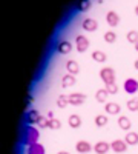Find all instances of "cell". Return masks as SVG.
<instances>
[{"label": "cell", "instance_id": "obj_1", "mask_svg": "<svg viewBox=\"0 0 138 154\" xmlns=\"http://www.w3.org/2000/svg\"><path fill=\"white\" fill-rule=\"evenodd\" d=\"M40 139V133L37 128L34 126H28L26 128V133H25V143L28 145H32V143H37Z\"/></svg>", "mask_w": 138, "mask_h": 154}, {"label": "cell", "instance_id": "obj_2", "mask_svg": "<svg viewBox=\"0 0 138 154\" xmlns=\"http://www.w3.org/2000/svg\"><path fill=\"white\" fill-rule=\"evenodd\" d=\"M100 79L104 82V85L107 83H114L115 82V71L110 66H104L101 71H100Z\"/></svg>", "mask_w": 138, "mask_h": 154}, {"label": "cell", "instance_id": "obj_3", "mask_svg": "<svg viewBox=\"0 0 138 154\" xmlns=\"http://www.w3.org/2000/svg\"><path fill=\"white\" fill-rule=\"evenodd\" d=\"M89 40H87V37L84 35H77L75 37V49L78 51V53H84V51H87V48H89Z\"/></svg>", "mask_w": 138, "mask_h": 154}, {"label": "cell", "instance_id": "obj_4", "mask_svg": "<svg viewBox=\"0 0 138 154\" xmlns=\"http://www.w3.org/2000/svg\"><path fill=\"white\" fill-rule=\"evenodd\" d=\"M123 88H124V91H126L128 94H135V93L138 91V80H137V79H132V77H129V79L124 80Z\"/></svg>", "mask_w": 138, "mask_h": 154}, {"label": "cell", "instance_id": "obj_5", "mask_svg": "<svg viewBox=\"0 0 138 154\" xmlns=\"http://www.w3.org/2000/svg\"><path fill=\"white\" fill-rule=\"evenodd\" d=\"M110 148H112L114 152H126L128 151V143H126V140L115 139V140H112Z\"/></svg>", "mask_w": 138, "mask_h": 154}, {"label": "cell", "instance_id": "obj_6", "mask_svg": "<svg viewBox=\"0 0 138 154\" xmlns=\"http://www.w3.org/2000/svg\"><path fill=\"white\" fill-rule=\"evenodd\" d=\"M68 99H69V105H74V106H80L86 102V96L80 93H72L68 96Z\"/></svg>", "mask_w": 138, "mask_h": 154}, {"label": "cell", "instance_id": "obj_7", "mask_svg": "<svg viewBox=\"0 0 138 154\" xmlns=\"http://www.w3.org/2000/svg\"><path fill=\"white\" fill-rule=\"evenodd\" d=\"M92 145L87 142V140H78L77 145H75V149H77L80 154H86V152H91L92 151Z\"/></svg>", "mask_w": 138, "mask_h": 154}, {"label": "cell", "instance_id": "obj_8", "mask_svg": "<svg viewBox=\"0 0 138 154\" xmlns=\"http://www.w3.org/2000/svg\"><path fill=\"white\" fill-rule=\"evenodd\" d=\"M81 28L84 29V31H89V32H94L97 28H98V23H97V20L95 19H84L83 20V23H81Z\"/></svg>", "mask_w": 138, "mask_h": 154}, {"label": "cell", "instance_id": "obj_9", "mask_svg": "<svg viewBox=\"0 0 138 154\" xmlns=\"http://www.w3.org/2000/svg\"><path fill=\"white\" fill-rule=\"evenodd\" d=\"M106 22H107V25L110 28H114V26H117V25L120 23V16L117 14L115 11H109L106 14Z\"/></svg>", "mask_w": 138, "mask_h": 154}, {"label": "cell", "instance_id": "obj_10", "mask_svg": "<svg viewBox=\"0 0 138 154\" xmlns=\"http://www.w3.org/2000/svg\"><path fill=\"white\" fill-rule=\"evenodd\" d=\"M57 51L60 54H69L72 51V43L69 40H60L57 45Z\"/></svg>", "mask_w": 138, "mask_h": 154}, {"label": "cell", "instance_id": "obj_11", "mask_svg": "<svg viewBox=\"0 0 138 154\" xmlns=\"http://www.w3.org/2000/svg\"><path fill=\"white\" fill-rule=\"evenodd\" d=\"M110 149V143H107V142H97L95 145H94V151L97 152V154H106L107 151Z\"/></svg>", "mask_w": 138, "mask_h": 154}, {"label": "cell", "instance_id": "obj_12", "mask_svg": "<svg viewBox=\"0 0 138 154\" xmlns=\"http://www.w3.org/2000/svg\"><path fill=\"white\" fill-rule=\"evenodd\" d=\"M68 123L71 128H74V130H77V128L81 126V117L78 114H71L69 119H68Z\"/></svg>", "mask_w": 138, "mask_h": 154}, {"label": "cell", "instance_id": "obj_13", "mask_svg": "<svg viewBox=\"0 0 138 154\" xmlns=\"http://www.w3.org/2000/svg\"><path fill=\"white\" fill-rule=\"evenodd\" d=\"M66 69L69 74H78L80 72V65H78V62H75V60H68L66 62Z\"/></svg>", "mask_w": 138, "mask_h": 154}, {"label": "cell", "instance_id": "obj_14", "mask_svg": "<svg viewBox=\"0 0 138 154\" xmlns=\"http://www.w3.org/2000/svg\"><path fill=\"white\" fill-rule=\"evenodd\" d=\"M118 126L121 128V130H124V131H129L131 126H132L131 119L126 117V116H120V117H118Z\"/></svg>", "mask_w": 138, "mask_h": 154}, {"label": "cell", "instance_id": "obj_15", "mask_svg": "<svg viewBox=\"0 0 138 154\" xmlns=\"http://www.w3.org/2000/svg\"><path fill=\"white\" fill-rule=\"evenodd\" d=\"M75 82H77V79H75L74 74H66V75H63V79H61V86L69 88V86L75 85Z\"/></svg>", "mask_w": 138, "mask_h": 154}, {"label": "cell", "instance_id": "obj_16", "mask_svg": "<svg viewBox=\"0 0 138 154\" xmlns=\"http://www.w3.org/2000/svg\"><path fill=\"white\" fill-rule=\"evenodd\" d=\"M104 109H106L107 114L114 116V114H120V109H121V108H120L118 103H115V102H107L106 106H104Z\"/></svg>", "mask_w": 138, "mask_h": 154}, {"label": "cell", "instance_id": "obj_17", "mask_svg": "<svg viewBox=\"0 0 138 154\" xmlns=\"http://www.w3.org/2000/svg\"><path fill=\"white\" fill-rule=\"evenodd\" d=\"M28 154H45V146L42 143H32L28 148Z\"/></svg>", "mask_w": 138, "mask_h": 154}, {"label": "cell", "instance_id": "obj_18", "mask_svg": "<svg viewBox=\"0 0 138 154\" xmlns=\"http://www.w3.org/2000/svg\"><path fill=\"white\" fill-rule=\"evenodd\" d=\"M39 119H40V114H39V111H37V109H31V111L26 114V120H28L29 125L37 123V122H39Z\"/></svg>", "mask_w": 138, "mask_h": 154}, {"label": "cell", "instance_id": "obj_19", "mask_svg": "<svg viewBox=\"0 0 138 154\" xmlns=\"http://www.w3.org/2000/svg\"><path fill=\"white\" fill-rule=\"evenodd\" d=\"M128 145H138V133H134V131H128L126 137H124Z\"/></svg>", "mask_w": 138, "mask_h": 154}, {"label": "cell", "instance_id": "obj_20", "mask_svg": "<svg viewBox=\"0 0 138 154\" xmlns=\"http://www.w3.org/2000/svg\"><path fill=\"white\" fill-rule=\"evenodd\" d=\"M107 89L106 88H103V89H98V91L95 93V100L98 102V103H104L106 102V99H107Z\"/></svg>", "mask_w": 138, "mask_h": 154}, {"label": "cell", "instance_id": "obj_21", "mask_svg": "<svg viewBox=\"0 0 138 154\" xmlns=\"http://www.w3.org/2000/svg\"><path fill=\"white\" fill-rule=\"evenodd\" d=\"M92 59L95 62H98V63H103V62H106L107 56H106V53H103V51L97 49V51H94V53H92Z\"/></svg>", "mask_w": 138, "mask_h": 154}, {"label": "cell", "instance_id": "obj_22", "mask_svg": "<svg viewBox=\"0 0 138 154\" xmlns=\"http://www.w3.org/2000/svg\"><path fill=\"white\" fill-rule=\"evenodd\" d=\"M95 125H97L98 128L106 126V125H107V116H104V114H98L97 117H95Z\"/></svg>", "mask_w": 138, "mask_h": 154}, {"label": "cell", "instance_id": "obj_23", "mask_svg": "<svg viewBox=\"0 0 138 154\" xmlns=\"http://www.w3.org/2000/svg\"><path fill=\"white\" fill-rule=\"evenodd\" d=\"M48 128H51V130H60L61 128V122L58 119H48Z\"/></svg>", "mask_w": 138, "mask_h": 154}, {"label": "cell", "instance_id": "obj_24", "mask_svg": "<svg viewBox=\"0 0 138 154\" xmlns=\"http://www.w3.org/2000/svg\"><path fill=\"white\" fill-rule=\"evenodd\" d=\"M69 105V99H68V96H58V99H57V106L58 108H66Z\"/></svg>", "mask_w": 138, "mask_h": 154}, {"label": "cell", "instance_id": "obj_25", "mask_svg": "<svg viewBox=\"0 0 138 154\" xmlns=\"http://www.w3.org/2000/svg\"><path fill=\"white\" fill-rule=\"evenodd\" d=\"M126 38H128V42H131V43H137L138 42V31H135V29H132V31H129L128 32V35H126Z\"/></svg>", "mask_w": 138, "mask_h": 154}, {"label": "cell", "instance_id": "obj_26", "mask_svg": "<svg viewBox=\"0 0 138 154\" xmlns=\"http://www.w3.org/2000/svg\"><path fill=\"white\" fill-rule=\"evenodd\" d=\"M104 40H106L107 43H114V42L117 40V34H115L114 31H107V32H104Z\"/></svg>", "mask_w": 138, "mask_h": 154}, {"label": "cell", "instance_id": "obj_27", "mask_svg": "<svg viewBox=\"0 0 138 154\" xmlns=\"http://www.w3.org/2000/svg\"><path fill=\"white\" fill-rule=\"evenodd\" d=\"M128 109L129 111H138V99L128 100Z\"/></svg>", "mask_w": 138, "mask_h": 154}, {"label": "cell", "instance_id": "obj_28", "mask_svg": "<svg viewBox=\"0 0 138 154\" xmlns=\"http://www.w3.org/2000/svg\"><path fill=\"white\" fill-rule=\"evenodd\" d=\"M104 88L107 89V93H109V94H117V93H118V86H117L115 82H114V83H107Z\"/></svg>", "mask_w": 138, "mask_h": 154}, {"label": "cell", "instance_id": "obj_29", "mask_svg": "<svg viewBox=\"0 0 138 154\" xmlns=\"http://www.w3.org/2000/svg\"><path fill=\"white\" fill-rule=\"evenodd\" d=\"M77 8L80 11H87V9L91 8V2H89V0H81V2L77 5Z\"/></svg>", "mask_w": 138, "mask_h": 154}, {"label": "cell", "instance_id": "obj_30", "mask_svg": "<svg viewBox=\"0 0 138 154\" xmlns=\"http://www.w3.org/2000/svg\"><path fill=\"white\" fill-rule=\"evenodd\" d=\"M37 125H39V128H48V117L40 116V119H39V122H37Z\"/></svg>", "mask_w": 138, "mask_h": 154}, {"label": "cell", "instance_id": "obj_31", "mask_svg": "<svg viewBox=\"0 0 138 154\" xmlns=\"http://www.w3.org/2000/svg\"><path fill=\"white\" fill-rule=\"evenodd\" d=\"M46 117H48V119H54V112H52V111H49Z\"/></svg>", "mask_w": 138, "mask_h": 154}, {"label": "cell", "instance_id": "obj_32", "mask_svg": "<svg viewBox=\"0 0 138 154\" xmlns=\"http://www.w3.org/2000/svg\"><path fill=\"white\" fill-rule=\"evenodd\" d=\"M134 66H135V69H137V71H138V59H137V60H135V63H134Z\"/></svg>", "mask_w": 138, "mask_h": 154}, {"label": "cell", "instance_id": "obj_33", "mask_svg": "<svg viewBox=\"0 0 138 154\" xmlns=\"http://www.w3.org/2000/svg\"><path fill=\"white\" fill-rule=\"evenodd\" d=\"M57 154H69V152H68V151H58Z\"/></svg>", "mask_w": 138, "mask_h": 154}, {"label": "cell", "instance_id": "obj_34", "mask_svg": "<svg viewBox=\"0 0 138 154\" xmlns=\"http://www.w3.org/2000/svg\"><path fill=\"white\" fill-rule=\"evenodd\" d=\"M134 46H135V51H137V53H138V42H137V43H135Z\"/></svg>", "mask_w": 138, "mask_h": 154}, {"label": "cell", "instance_id": "obj_35", "mask_svg": "<svg viewBox=\"0 0 138 154\" xmlns=\"http://www.w3.org/2000/svg\"><path fill=\"white\" fill-rule=\"evenodd\" d=\"M135 14H137V16H138V5H137V6H135Z\"/></svg>", "mask_w": 138, "mask_h": 154}]
</instances>
